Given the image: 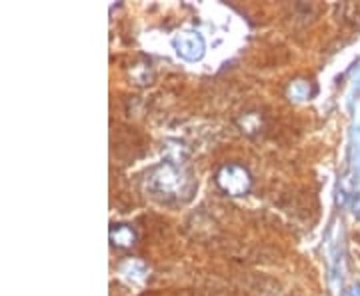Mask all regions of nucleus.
I'll list each match as a JSON object with an SVG mask.
<instances>
[]
</instances>
